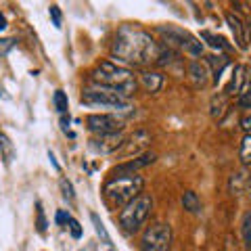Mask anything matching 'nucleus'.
I'll list each match as a JSON object with an SVG mask.
<instances>
[{
    "instance_id": "f257e3e1",
    "label": "nucleus",
    "mask_w": 251,
    "mask_h": 251,
    "mask_svg": "<svg viewBox=\"0 0 251 251\" xmlns=\"http://www.w3.org/2000/svg\"><path fill=\"white\" fill-rule=\"evenodd\" d=\"M163 49L159 42H155L151 34L145 29H138L134 25H124L117 29L115 40L111 44V54L122 65H134V67H147L159 61Z\"/></svg>"
},
{
    "instance_id": "f03ea898",
    "label": "nucleus",
    "mask_w": 251,
    "mask_h": 251,
    "mask_svg": "<svg viewBox=\"0 0 251 251\" xmlns=\"http://www.w3.org/2000/svg\"><path fill=\"white\" fill-rule=\"evenodd\" d=\"M90 80L94 86H103V88L115 90L117 94H122L126 99H128L130 94H134L136 86H138L134 72H132L130 67H124L113 61H100L99 65L92 69Z\"/></svg>"
},
{
    "instance_id": "7ed1b4c3",
    "label": "nucleus",
    "mask_w": 251,
    "mask_h": 251,
    "mask_svg": "<svg viewBox=\"0 0 251 251\" xmlns=\"http://www.w3.org/2000/svg\"><path fill=\"white\" fill-rule=\"evenodd\" d=\"M145 180L136 174H120L111 176L103 186V197L111 207H126L132 199L143 193Z\"/></svg>"
},
{
    "instance_id": "20e7f679",
    "label": "nucleus",
    "mask_w": 251,
    "mask_h": 251,
    "mask_svg": "<svg viewBox=\"0 0 251 251\" xmlns=\"http://www.w3.org/2000/svg\"><path fill=\"white\" fill-rule=\"evenodd\" d=\"M153 209V197L147 193H140L136 199H132L128 205L122 207L120 211V226L126 234H134L140 230Z\"/></svg>"
},
{
    "instance_id": "39448f33",
    "label": "nucleus",
    "mask_w": 251,
    "mask_h": 251,
    "mask_svg": "<svg viewBox=\"0 0 251 251\" xmlns=\"http://www.w3.org/2000/svg\"><path fill=\"white\" fill-rule=\"evenodd\" d=\"M80 103L84 107H94V109L100 107V109H113V111H128V109H132L126 97L117 94L115 90L103 88V86H94V84L84 88Z\"/></svg>"
},
{
    "instance_id": "423d86ee",
    "label": "nucleus",
    "mask_w": 251,
    "mask_h": 251,
    "mask_svg": "<svg viewBox=\"0 0 251 251\" xmlns=\"http://www.w3.org/2000/svg\"><path fill=\"white\" fill-rule=\"evenodd\" d=\"M157 31L163 36V42L166 44L176 46V49H182L184 52L193 54V57H201L203 44L193 34H188V31L180 29V27H174V25H161Z\"/></svg>"
},
{
    "instance_id": "0eeeda50",
    "label": "nucleus",
    "mask_w": 251,
    "mask_h": 251,
    "mask_svg": "<svg viewBox=\"0 0 251 251\" xmlns=\"http://www.w3.org/2000/svg\"><path fill=\"white\" fill-rule=\"evenodd\" d=\"M172 245V228L170 224L155 222L147 226L140 239V251H170Z\"/></svg>"
},
{
    "instance_id": "6e6552de",
    "label": "nucleus",
    "mask_w": 251,
    "mask_h": 251,
    "mask_svg": "<svg viewBox=\"0 0 251 251\" xmlns=\"http://www.w3.org/2000/svg\"><path fill=\"white\" fill-rule=\"evenodd\" d=\"M86 126L92 134L103 136V134H115L122 130V120H117L111 113H92L86 117Z\"/></svg>"
},
{
    "instance_id": "1a4fd4ad",
    "label": "nucleus",
    "mask_w": 251,
    "mask_h": 251,
    "mask_svg": "<svg viewBox=\"0 0 251 251\" xmlns=\"http://www.w3.org/2000/svg\"><path fill=\"white\" fill-rule=\"evenodd\" d=\"M126 138L122 132H115V134H103V136H94L88 140V149L97 155H111L117 153L124 147Z\"/></svg>"
},
{
    "instance_id": "9d476101",
    "label": "nucleus",
    "mask_w": 251,
    "mask_h": 251,
    "mask_svg": "<svg viewBox=\"0 0 251 251\" xmlns=\"http://www.w3.org/2000/svg\"><path fill=\"white\" fill-rule=\"evenodd\" d=\"M155 159H157L155 153H143V155H138L136 159H130V161L120 163V166L113 170V176H120V174H134L136 170L147 168V166H151V163H155Z\"/></svg>"
},
{
    "instance_id": "9b49d317",
    "label": "nucleus",
    "mask_w": 251,
    "mask_h": 251,
    "mask_svg": "<svg viewBox=\"0 0 251 251\" xmlns=\"http://www.w3.org/2000/svg\"><path fill=\"white\" fill-rule=\"evenodd\" d=\"M245 82H247V67L234 65L230 80H228V84H226V88H224V94H226V97H230V94H241L243 90H245V88H243Z\"/></svg>"
},
{
    "instance_id": "f8f14e48",
    "label": "nucleus",
    "mask_w": 251,
    "mask_h": 251,
    "mask_svg": "<svg viewBox=\"0 0 251 251\" xmlns=\"http://www.w3.org/2000/svg\"><path fill=\"white\" fill-rule=\"evenodd\" d=\"M188 77H191L195 88H205L209 84V67L201 61H193L188 65Z\"/></svg>"
},
{
    "instance_id": "ddd939ff",
    "label": "nucleus",
    "mask_w": 251,
    "mask_h": 251,
    "mask_svg": "<svg viewBox=\"0 0 251 251\" xmlns=\"http://www.w3.org/2000/svg\"><path fill=\"white\" fill-rule=\"evenodd\" d=\"M226 23H228V27L232 31V38L234 42H237V46L241 50L247 49V42H245V23L241 21V17L237 13H226Z\"/></svg>"
},
{
    "instance_id": "4468645a",
    "label": "nucleus",
    "mask_w": 251,
    "mask_h": 251,
    "mask_svg": "<svg viewBox=\"0 0 251 251\" xmlns=\"http://www.w3.org/2000/svg\"><path fill=\"white\" fill-rule=\"evenodd\" d=\"M138 80L145 86L147 92H159L161 86H163V75L159 72H140Z\"/></svg>"
},
{
    "instance_id": "2eb2a0df",
    "label": "nucleus",
    "mask_w": 251,
    "mask_h": 251,
    "mask_svg": "<svg viewBox=\"0 0 251 251\" xmlns=\"http://www.w3.org/2000/svg\"><path fill=\"white\" fill-rule=\"evenodd\" d=\"M228 59L226 57H222V54H211V57H207V63L205 65H211V74H214V84L218 86V82H220V77H222V74H224V67H228Z\"/></svg>"
},
{
    "instance_id": "dca6fc26",
    "label": "nucleus",
    "mask_w": 251,
    "mask_h": 251,
    "mask_svg": "<svg viewBox=\"0 0 251 251\" xmlns=\"http://www.w3.org/2000/svg\"><path fill=\"white\" fill-rule=\"evenodd\" d=\"M226 107H228V97H226L224 92H218L214 99H211V117L214 120H220V117L224 115Z\"/></svg>"
},
{
    "instance_id": "f3484780",
    "label": "nucleus",
    "mask_w": 251,
    "mask_h": 251,
    "mask_svg": "<svg viewBox=\"0 0 251 251\" xmlns=\"http://www.w3.org/2000/svg\"><path fill=\"white\" fill-rule=\"evenodd\" d=\"M182 207L186 211H191V214H197V211L201 209V199L197 197V193H195V191L182 193Z\"/></svg>"
},
{
    "instance_id": "a211bd4d",
    "label": "nucleus",
    "mask_w": 251,
    "mask_h": 251,
    "mask_svg": "<svg viewBox=\"0 0 251 251\" xmlns=\"http://www.w3.org/2000/svg\"><path fill=\"white\" fill-rule=\"evenodd\" d=\"M147 143H149V134L140 130V132H136V134L130 138V145L124 143V145H126V153H136V151H140V149H143Z\"/></svg>"
},
{
    "instance_id": "6ab92c4d",
    "label": "nucleus",
    "mask_w": 251,
    "mask_h": 251,
    "mask_svg": "<svg viewBox=\"0 0 251 251\" xmlns=\"http://www.w3.org/2000/svg\"><path fill=\"white\" fill-rule=\"evenodd\" d=\"M0 153H2V159L6 163H11L15 159V147L11 143V138L4 134V132H0Z\"/></svg>"
},
{
    "instance_id": "aec40b11",
    "label": "nucleus",
    "mask_w": 251,
    "mask_h": 251,
    "mask_svg": "<svg viewBox=\"0 0 251 251\" xmlns=\"http://www.w3.org/2000/svg\"><path fill=\"white\" fill-rule=\"evenodd\" d=\"M201 38L203 40H207V44L211 46V49H216V50H228L230 49L228 42H226L222 36H216V34H211V31H201Z\"/></svg>"
},
{
    "instance_id": "412c9836",
    "label": "nucleus",
    "mask_w": 251,
    "mask_h": 251,
    "mask_svg": "<svg viewBox=\"0 0 251 251\" xmlns=\"http://www.w3.org/2000/svg\"><path fill=\"white\" fill-rule=\"evenodd\" d=\"M90 220H92V226H94V230H97V234L100 237V241L105 243V245H111V237H109V232L105 228V224H103V220L99 218V214H90Z\"/></svg>"
},
{
    "instance_id": "4be33fe9",
    "label": "nucleus",
    "mask_w": 251,
    "mask_h": 251,
    "mask_svg": "<svg viewBox=\"0 0 251 251\" xmlns=\"http://www.w3.org/2000/svg\"><path fill=\"white\" fill-rule=\"evenodd\" d=\"M52 103H54V109H57V111H59L61 115H65V113H67V109H69V100H67V94L63 92V90H57V92H54Z\"/></svg>"
},
{
    "instance_id": "5701e85b",
    "label": "nucleus",
    "mask_w": 251,
    "mask_h": 251,
    "mask_svg": "<svg viewBox=\"0 0 251 251\" xmlns=\"http://www.w3.org/2000/svg\"><path fill=\"white\" fill-rule=\"evenodd\" d=\"M239 157L245 166H251V134H245V138L241 140V151Z\"/></svg>"
},
{
    "instance_id": "b1692460",
    "label": "nucleus",
    "mask_w": 251,
    "mask_h": 251,
    "mask_svg": "<svg viewBox=\"0 0 251 251\" xmlns=\"http://www.w3.org/2000/svg\"><path fill=\"white\" fill-rule=\"evenodd\" d=\"M237 105L241 109H247V111L251 113V86L249 88H245L241 94H239V99H237Z\"/></svg>"
},
{
    "instance_id": "393cba45",
    "label": "nucleus",
    "mask_w": 251,
    "mask_h": 251,
    "mask_svg": "<svg viewBox=\"0 0 251 251\" xmlns=\"http://www.w3.org/2000/svg\"><path fill=\"white\" fill-rule=\"evenodd\" d=\"M59 184H61V191H63V197H65L69 203H72L75 199V195H74V184L69 182L67 178H61L59 180Z\"/></svg>"
},
{
    "instance_id": "a878e982",
    "label": "nucleus",
    "mask_w": 251,
    "mask_h": 251,
    "mask_svg": "<svg viewBox=\"0 0 251 251\" xmlns=\"http://www.w3.org/2000/svg\"><path fill=\"white\" fill-rule=\"evenodd\" d=\"M243 239H245V245L251 247V211H247L243 218Z\"/></svg>"
},
{
    "instance_id": "bb28decb",
    "label": "nucleus",
    "mask_w": 251,
    "mask_h": 251,
    "mask_svg": "<svg viewBox=\"0 0 251 251\" xmlns=\"http://www.w3.org/2000/svg\"><path fill=\"white\" fill-rule=\"evenodd\" d=\"M15 46H17L15 38H0V57H6Z\"/></svg>"
},
{
    "instance_id": "cd10ccee",
    "label": "nucleus",
    "mask_w": 251,
    "mask_h": 251,
    "mask_svg": "<svg viewBox=\"0 0 251 251\" xmlns=\"http://www.w3.org/2000/svg\"><path fill=\"white\" fill-rule=\"evenodd\" d=\"M67 226H69V232H72L74 239H82V226H80V222H77L75 218H69Z\"/></svg>"
},
{
    "instance_id": "c85d7f7f",
    "label": "nucleus",
    "mask_w": 251,
    "mask_h": 251,
    "mask_svg": "<svg viewBox=\"0 0 251 251\" xmlns=\"http://www.w3.org/2000/svg\"><path fill=\"white\" fill-rule=\"evenodd\" d=\"M49 13H50L52 25L57 27V29H61V23H63V15H61V11H59V6H57V4H52L50 9H49Z\"/></svg>"
},
{
    "instance_id": "c756f323",
    "label": "nucleus",
    "mask_w": 251,
    "mask_h": 251,
    "mask_svg": "<svg viewBox=\"0 0 251 251\" xmlns=\"http://www.w3.org/2000/svg\"><path fill=\"white\" fill-rule=\"evenodd\" d=\"M38 230L40 232L46 230V218H44V209H42L40 203H38Z\"/></svg>"
},
{
    "instance_id": "7c9ffc66",
    "label": "nucleus",
    "mask_w": 251,
    "mask_h": 251,
    "mask_svg": "<svg viewBox=\"0 0 251 251\" xmlns=\"http://www.w3.org/2000/svg\"><path fill=\"white\" fill-rule=\"evenodd\" d=\"M69 218H72V216H69L67 211L59 209V211H57V216H54V222H57V224H67V220H69Z\"/></svg>"
},
{
    "instance_id": "2f4dec72",
    "label": "nucleus",
    "mask_w": 251,
    "mask_h": 251,
    "mask_svg": "<svg viewBox=\"0 0 251 251\" xmlns=\"http://www.w3.org/2000/svg\"><path fill=\"white\" fill-rule=\"evenodd\" d=\"M241 128L245 130L247 134H251V113H247V115L241 120Z\"/></svg>"
},
{
    "instance_id": "473e14b6",
    "label": "nucleus",
    "mask_w": 251,
    "mask_h": 251,
    "mask_svg": "<svg viewBox=\"0 0 251 251\" xmlns=\"http://www.w3.org/2000/svg\"><path fill=\"white\" fill-rule=\"evenodd\" d=\"M245 42L251 44V15H249V19L245 21Z\"/></svg>"
},
{
    "instance_id": "72a5a7b5",
    "label": "nucleus",
    "mask_w": 251,
    "mask_h": 251,
    "mask_svg": "<svg viewBox=\"0 0 251 251\" xmlns=\"http://www.w3.org/2000/svg\"><path fill=\"white\" fill-rule=\"evenodd\" d=\"M49 159H50V163L54 166V170H61V168H59V163H57V159H54V155H52L50 151H49Z\"/></svg>"
},
{
    "instance_id": "f704fd0d",
    "label": "nucleus",
    "mask_w": 251,
    "mask_h": 251,
    "mask_svg": "<svg viewBox=\"0 0 251 251\" xmlns=\"http://www.w3.org/2000/svg\"><path fill=\"white\" fill-rule=\"evenodd\" d=\"M4 27H6V19H4V15L0 13V31H2Z\"/></svg>"
},
{
    "instance_id": "c9c22d12",
    "label": "nucleus",
    "mask_w": 251,
    "mask_h": 251,
    "mask_svg": "<svg viewBox=\"0 0 251 251\" xmlns=\"http://www.w3.org/2000/svg\"><path fill=\"white\" fill-rule=\"evenodd\" d=\"M247 82H249V86H251V69H247Z\"/></svg>"
},
{
    "instance_id": "e433bc0d",
    "label": "nucleus",
    "mask_w": 251,
    "mask_h": 251,
    "mask_svg": "<svg viewBox=\"0 0 251 251\" xmlns=\"http://www.w3.org/2000/svg\"><path fill=\"white\" fill-rule=\"evenodd\" d=\"M249 195H251V182H249Z\"/></svg>"
}]
</instances>
